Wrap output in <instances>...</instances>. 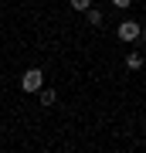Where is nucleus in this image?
<instances>
[{"label":"nucleus","instance_id":"6","mask_svg":"<svg viewBox=\"0 0 146 153\" xmlns=\"http://www.w3.org/2000/svg\"><path fill=\"white\" fill-rule=\"evenodd\" d=\"M71 7H75V10H88V7H92V0H71Z\"/></svg>","mask_w":146,"mask_h":153},{"label":"nucleus","instance_id":"4","mask_svg":"<svg viewBox=\"0 0 146 153\" xmlns=\"http://www.w3.org/2000/svg\"><path fill=\"white\" fill-rule=\"evenodd\" d=\"M85 21L92 24V27H99V24H102V14H99V10H92V7H88V10H85Z\"/></svg>","mask_w":146,"mask_h":153},{"label":"nucleus","instance_id":"2","mask_svg":"<svg viewBox=\"0 0 146 153\" xmlns=\"http://www.w3.org/2000/svg\"><path fill=\"white\" fill-rule=\"evenodd\" d=\"M139 31H143V27H139L136 21H122L116 34H119V41H136V38H139Z\"/></svg>","mask_w":146,"mask_h":153},{"label":"nucleus","instance_id":"5","mask_svg":"<svg viewBox=\"0 0 146 153\" xmlns=\"http://www.w3.org/2000/svg\"><path fill=\"white\" fill-rule=\"evenodd\" d=\"M38 92H41V105H54V92L51 88H38Z\"/></svg>","mask_w":146,"mask_h":153},{"label":"nucleus","instance_id":"7","mask_svg":"<svg viewBox=\"0 0 146 153\" xmlns=\"http://www.w3.org/2000/svg\"><path fill=\"white\" fill-rule=\"evenodd\" d=\"M116 7H119V10H126V7H133V0H112Z\"/></svg>","mask_w":146,"mask_h":153},{"label":"nucleus","instance_id":"1","mask_svg":"<svg viewBox=\"0 0 146 153\" xmlns=\"http://www.w3.org/2000/svg\"><path fill=\"white\" fill-rule=\"evenodd\" d=\"M41 85H44V71L41 68H27L21 75V88H24V92H38Z\"/></svg>","mask_w":146,"mask_h":153},{"label":"nucleus","instance_id":"3","mask_svg":"<svg viewBox=\"0 0 146 153\" xmlns=\"http://www.w3.org/2000/svg\"><path fill=\"white\" fill-rule=\"evenodd\" d=\"M126 68H129V71H139V68H143V55H136V51L126 55Z\"/></svg>","mask_w":146,"mask_h":153},{"label":"nucleus","instance_id":"8","mask_svg":"<svg viewBox=\"0 0 146 153\" xmlns=\"http://www.w3.org/2000/svg\"><path fill=\"white\" fill-rule=\"evenodd\" d=\"M139 34H143V41H146V27H143V31H139Z\"/></svg>","mask_w":146,"mask_h":153}]
</instances>
